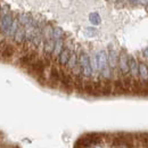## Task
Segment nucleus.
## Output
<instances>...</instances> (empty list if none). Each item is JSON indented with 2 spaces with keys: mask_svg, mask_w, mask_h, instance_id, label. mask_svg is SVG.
<instances>
[{
  "mask_svg": "<svg viewBox=\"0 0 148 148\" xmlns=\"http://www.w3.org/2000/svg\"><path fill=\"white\" fill-rule=\"evenodd\" d=\"M79 63L82 67V74L84 80H91L93 76L92 69L90 65V55L86 51H81L79 54Z\"/></svg>",
  "mask_w": 148,
  "mask_h": 148,
  "instance_id": "obj_1",
  "label": "nucleus"
},
{
  "mask_svg": "<svg viewBox=\"0 0 148 148\" xmlns=\"http://www.w3.org/2000/svg\"><path fill=\"white\" fill-rule=\"evenodd\" d=\"M14 16L10 12L8 13H3L0 17V33L5 38L8 37V33L10 31V27L13 25L14 22Z\"/></svg>",
  "mask_w": 148,
  "mask_h": 148,
  "instance_id": "obj_2",
  "label": "nucleus"
},
{
  "mask_svg": "<svg viewBox=\"0 0 148 148\" xmlns=\"http://www.w3.org/2000/svg\"><path fill=\"white\" fill-rule=\"evenodd\" d=\"M119 72L121 74L122 77H127L130 75L129 70V56L127 55L125 51H121V54L119 55Z\"/></svg>",
  "mask_w": 148,
  "mask_h": 148,
  "instance_id": "obj_3",
  "label": "nucleus"
},
{
  "mask_svg": "<svg viewBox=\"0 0 148 148\" xmlns=\"http://www.w3.org/2000/svg\"><path fill=\"white\" fill-rule=\"evenodd\" d=\"M72 48L69 46V45H66L65 47H64V49L62 50V53L59 54V56L56 58V63L60 66V67H65L66 66V64H67V62H69V59H70V56L72 54Z\"/></svg>",
  "mask_w": 148,
  "mask_h": 148,
  "instance_id": "obj_4",
  "label": "nucleus"
},
{
  "mask_svg": "<svg viewBox=\"0 0 148 148\" xmlns=\"http://www.w3.org/2000/svg\"><path fill=\"white\" fill-rule=\"evenodd\" d=\"M129 70H130V76L134 80L138 79L139 76V63L133 56H129Z\"/></svg>",
  "mask_w": 148,
  "mask_h": 148,
  "instance_id": "obj_5",
  "label": "nucleus"
},
{
  "mask_svg": "<svg viewBox=\"0 0 148 148\" xmlns=\"http://www.w3.org/2000/svg\"><path fill=\"white\" fill-rule=\"evenodd\" d=\"M15 53H16V49L12 43H5V46L1 50V54H0V58H2L5 60H8V59L13 58Z\"/></svg>",
  "mask_w": 148,
  "mask_h": 148,
  "instance_id": "obj_6",
  "label": "nucleus"
},
{
  "mask_svg": "<svg viewBox=\"0 0 148 148\" xmlns=\"http://www.w3.org/2000/svg\"><path fill=\"white\" fill-rule=\"evenodd\" d=\"M138 79L140 80V83L144 86V87H147L148 86V67L146 64L144 63H140L139 64V76Z\"/></svg>",
  "mask_w": 148,
  "mask_h": 148,
  "instance_id": "obj_7",
  "label": "nucleus"
},
{
  "mask_svg": "<svg viewBox=\"0 0 148 148\" xmlns=\"http://www.w3.org/2000/svg\"><path fill=\"white\" fill-rule=\"evenodd\" d=\"M14 43L17 45V46H24L25 43V27L19 25V27L17 29V31L15 32L14 34Z\"/></svg>",
  "mask_w": 148,
  "mask_h": 148,
  "instance_id": "obj_8",
  "label": "nucleus"
},
{
  "mask_svg": "<svg viewBox=\"0 0 148 148\" xmlns=\"http://www.w3.org/2000/svg\"><path fill=\"white\" fill-rule=\"evenodd\" d=\"M16 18L18 19L19 25L26 27L27 25H30V24L32 23V21H33L34 17H33L31 14H29V13H19L18 15L16 16Z\"/></svg>",
  "mask_w": 148,
  "mask_h": 148,
  "instance_id": "obj_9",
  "label": "nucleus"
},
{
  "mask_svg": "<svg viewBox=\"0 0 148 148\" xmlns=\"http://www.w3.org/2000/svg\"><path fill=\"white\" fill-rule=\"evenodd\" d=\"M77 63H79V55L76 54V51L73 49V50H72V54L70 56V59H69V62H67V64H66V66H65L64 69H65L66 71L71 72L74 67L77 65Z\"/></svg>",
  "mask_w": 148,
  "mask_h": 148,
  "instance_id": "obj_10",
  "label": "nucleus"
},
{
  "mask_svg": "<svg viewBox=\"0 0 148 148\" xmlns=\"http://www.w3.org/2000/svg\"><path fill=\"white\" fill-rule=\"evenodd\" d=\"M64 47H65V39H58V40H56L55 48H54L51 58H53V59H56V58L59 56V54L62 53V50L64 49Z\"/></svg>",
  "mask_w": 148,
  "mask_h": 148,
  "instance_id": "obj_11",
  "label": "nucleus"
},
{
  "mask_svg": "<svg viewBox=\"0 0 148 148\" xmlns=\"http://www.w3.org/2000/svg\"><path fill=\"white\" fill-rule=\"evenodd\" d=\"M53 38L54 40H58V39H65V33L64 31L58 27V26H54V32H53Z\"/></svg>",
  "mask_w": 148,
  "mask_h": 148,
  "instance_id": "obj_12",
  "label": "nucleus"
},
{
  "mask_svg": "<svg viewBox=\"0 0 148 148\" xmlns=\"http://www.w3.org/2000/svg\"><path fill=\"white\" fill-rule=\"evenodd\" d=\"M89 21H90V23L92 25H99L101 23V18H100L98 13H91L89 15Z\"/></svg>",
  "mask_w": 148,
  "mask_h": 148,
  "instance_id": "obj_13",
  "label": "nucleus"
},
{
  "mask_svg": "<svg viewBox=\"0 0 148 148\" xmlns=\"http://www.w3.org/2000/svg\"><path fill=\"white\" fill-rule=\"evenodd\" d=\"M86 34L88 37H95L97 34V30L95 27H87L86 29Z\"/></svg>",
  "mask_w": 148,
  "mask_h": 148,
  "instance_id": "obj_14",
  "label": "nucleus"
},
{
  "mask_svg": "<svg viewBox=\"0 0 148 148\" xmlns=\"http://www.w3.org/2000/svg\"><path fill=\"white\" fill-rule=\"evenodd\" d=\"M130 3H132V5H137V3H139L140 2V0H128Z\"/></svg>",
  "mask_w": 148,
  "mask_h": 148,
  "instance_id": "obj_15",
  "label": "nucleus"
},
{
  "mask_svg": "<svg viewBox=\"0 0 148 148\" xmlns=\"http://www.w3.org/2000/svg\"><path fill=\"white\" fill-rule=\"evenodd\" d=\"M143 53H144V55L146 56V57H148V47H146V48L144 49V51H143Z\"/></svg>",
  "mask_w": 148,
  "mask_h": 148,
  "instance_id": "obj_16",
  "label": "nucleus"
},
{
  "mask_svg": "<svg viewBox=\"0 0 148 148\" xmlns=\"http://www.w3.org/2000/svg\"><path fill=\"white\" fill-rule=\"evenodd\" d=\"M140 2H141L143 5H145V6H146V5L148 3V0H140Z\"/></svg>",
  "mask_w": 148,
  "mask_h": 148,
  "instance_id": "obj_17",
  "label": "nucleus"
},
{
  "mask_svg": "<svg viewBox=\"0 0 148 148\" xmlns=\"http://www.w3.org/2000/svg\"><path fill=\"white\" fill-rule=\"evenodd\" d=\"M146 10H147V12H148V3H147V5H146Z\"/></svg>",
  "mask_w": 148,
  "mask_h": 148,
  "instance_id": "obj_18",
  "label": "nucleus"
},
{
  "mask_svg": "<svg viewBox=\"0 0 148 148\" xmlns=\"http://www.w3.org/2000/svg\"><path fill=\"white\" fill-rule=\"evenodd\" d=\"M0 12H1V6H0Z\"/></svg>",
  "mask_w": 148,
  "mask_h": 148,
  "instance_id": "obj_19",
  "label": "nucleus"
}]
</instances>
